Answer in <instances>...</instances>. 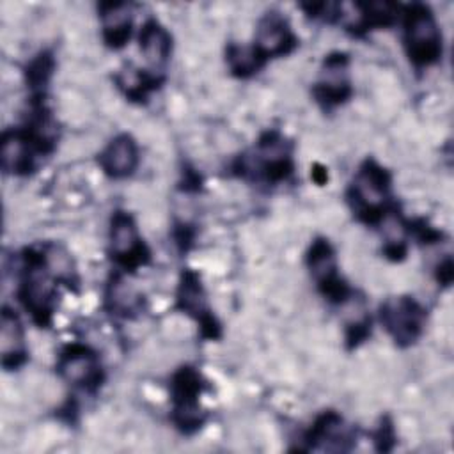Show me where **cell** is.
<instances>
[{
    "mask_svg": "<svg viewBox=\"0 0 454 454\" xmlns=\"http://www.w3.org/2000/svg\"><path fill=\"white\" fill-rule=\"evenodd\" d=\"M422 309L411 298H397L381 309V321L399 342H413L422 328Z\"/></svg>",
    "mask_w": 454,
    "mask_h": 454,
    "instance_id": "obj_4",
    "label": "cell"
},
{
    "mask_svg": "<svg viewBox=\"0 0 454 454\" xmlns=\"http://www.w3.org/2000/svg\"><path fill=\"white\" fill-rule=\"evenodd\" d=\"M183 301V307L188 310V312H195L197 316L202 314L204 317V323H207V310H206V303H204V294H202V289L200 286L197 284V278L188 275L181 286V298Z\"/></svg>",
    "mask_w": 454,
    "mask_h": 454,
    "instance_id": "obj_15",
    "label": "cell"
},
{
    "mask_svg": "<svg viewBox=\"0 0 454 454\" xmlns=\"http://www.w3.org/2000/svg\"><path fill=\"white\" fill-rule=\"evenodd\" d=\"M349 92L348 78H346V60L340 57L330 59L326 62V69L323 73V80L319 83L317 94L325 101L339 103Z\"/></svg>",
    "mask_w": 454,
    "mask_h": 454,
    "instance_id": "obj_13",
    "label": "cell"
},
{
    "mask_svg": "<svg viewBox=\"0 0 454 454\" xmlns=\"http://www.w3.org/2000/svg\"><path fill=\"white\" fill-rule=\"evenodd\" d=\"M294 44V37L286 23L277 14H268L257 30L255 37V51L259 57H271V55H284Z\"/></svg>",
    "mask_w": 454,
    "mask_h": 454,
    "instance_id": "obj_7",
    "label": "cell"
},
{
    "mask_svg": "<svg viewBox=\"0 0 454 454\" xmlns=\"http://www.w3.org/2000/svg\"><path fill=\"white\" fill-rule=\"evenodd\" d=\"M140 51H142L145 64L154 71H160L165 66V62L168 60L170 39H168L167 32L156 21H149L142 28Z\"/></svg>",
    "mask_w": 454,
    "mask_h": 454,
    "instance_id": "obj_11",
    "label": "cell"
},
{
    "mask_svg": "<svg viewBox=\"0 0 454 454\" xmlns=\"http://www.w3.org/2000/svg\"><path fill=\"white\" fill-rule=\"evenodd\" d=\"M137 160V145L128 135H121L112 140L99 158L101 167L114 177H124L131 174Z\"/></svg>",
    "mask_w": 454,
    "mask_h": 454,
    "instance_id": "obj_9",
    "label": "cell"
},
{
    "mask_svg": "<svg viewBox=\"0 0 454 454\" xmlns=\"http://www.w3.org/2000/svg\"><path fill=\"white\" fill-rule=\"evenodd\" d=\"M0 351L4 367H16L25 360V337L23 328L16 314L11 310L2 312L0 321Z\"/></svg>",
    "mask_w": 454,
    "mask_h": 454,
    "instance_id": "obj_8",
    "label": "cell"
},
{
    "mask_svg": "<svg viewBox=\"0 0 454 454\" xmlns=\"http://www.w3.org/2000/svg\"><path fill=\"white\" fill-rule=\"evenodd\" d=\"M59 371L64 380L78 387H92L99 381L98 358L85 348L74 346L67 349L59 362Z\"/></svg>",
    "mask_w": 454,
    "mask_h": 454,
    "instance_id": "obj_6",
    "label": "cell"
},
{
    "mask_svg": "<svg viewBox=\"0 0 454 454\" xmlns=\"http://www.w3.org/2000/svg\"><path fill=\"white\" fill-rule=\"evenodd\" d=\"M105 37L110 44L121 46L129 37L131 14L126 4H106L101 7Z\"/></svg>",
    "mask_w": 454,
    "mask_h": 454,
    "instance_id": "obj_12",
    "label": "cell"
},
{
    "mask_svg": "<svg viewBox=\"0 0 454 454\" xmlns=\"http://www.w3.org/2000/svg\"><path fill=\"white\" fill-rule=\"evenodd\" d=\"M404 39L410 59L417 66H427L434 62L442 51L436 21L433 14L422 5L411 7L406 14Z\"/></svg>",
    "mask_w": 454,
    "mask_h": 454,
    "instance_id": "obj_1",
    "label": "cell"
},
{
    "mask_svg": "<svg viewBox=\"0 0 454 454\" xmlns=\"http://www.w3.org/2000/svg\"><path fill=\"white\" fill-rule=\"evenodd\" d=\"M23 301L27 309L35 316L39 323H44L51 314L53 301V284L48 275V270L43 264V259H30V266L27 268L21 289Z\"/></svg>",
    "mask_w": 454,
    "mask_h": 454,
    "instance_id": "obj_3",
    "label": "cell"
},
{
    "mask_svg": "<svg viewBox=\"0 0 454 454\" xmlns=\"http://www.w3.org/2000/svg\"><path fill=\"white\" fill-rule=\"evenodd\" d=\"M259 53L255 51V48H239V46H232L229 50V62L232 66L234 71L247 74L250 71H255L259 66Z\"/></svg>",
    "mask_w": 454,
    "mask_h": 454,
    "instance_id": "obj_16",
    "label": "cell"
},
{
    "mask_svg": "<svg viewBox=\"0 0 454 454\" xmlns=\"http://www.w3.org/2000/svg\"><path fill=\"white\" fill-rule=\"evenodd\" d=\"M110 247H112V254L121 262L129 266L142 262L144 245L140 241L138 231L129 215L115 213L112 220V229H110Z\"/></svg>",
    "mask_w": 454,
    "mask_h": 454,
    "instance_id": "obj_5",
    "label": "cell"
},
{
    "mask_svg": "<svg viewBox=\"0 0 454 454\" xmlns=\"http://www.w3.org/2000/svg\"><path fill=\"white\" fill-rule=\"evenodd\" d=\"M309 264H310V271L314 275V278L325 286L326 293L332 296H342L344 289L337 280L335 275V259L332 254V248L326 241H316L309 257Z\"/></svg>",
    "mask_w": 454,
    "mask_h": 454,
    "instance_id": "obj_10",
    "label": "cell"
},
{
    "mask_svg": "<svg viewBox=\"0 0 454 454\" xmlns=\"http://www.w3.org/2000/svg\"><path fill=\"white\" fill-rule=\"evenodd\" d=\"M32 149L28 138L18 133H5L2 144V165L5 170L20 172L30 168Z\"/></svg>",
    "mask_w": 454,
    "mask_h": 454,
    "instance_id": "obj_14",
    "label": "cell"
},
{
    "mask_svg": "<svg viewBox=\"0 0 454 454\" xmlns=\"http://www.w3.org/2000/svg\"><path fill=\"white\" fill-rule=\"evenodd\" d=\"M388 177L387 172L372 161H367L353 181V199L358 213H364L367 220H374L387 200Z\"/></svg>",
    "mask_w": 454,
    "mask_h": 454,
    "instance_id": "obj_2",
    "label": "cell"
}]
</instances>
